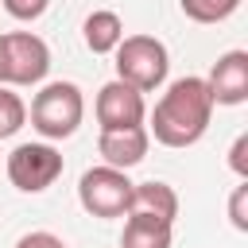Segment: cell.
Wrapping results in <instances>:
<instances>
[{
	"label": "cell",
	"instance_id": "obj_14",
	"mask_svg": "<svg viewBox=\"0 0 248 248\" xmlns=\"http://www.w3.org/2000/svg\"><path fill=\"white\" fill-rule=\"evenodd\" d=\"M23 120H27V105H23V97H19L12 85H0V140L16 136V132L23 128Z\"/></svg>",
	"mask_w": 248,
	"mask_h": 248
},
{
	"label": "cell",
	"instance_id": "obj_12",
	"mask_svg": "<svg viewBox=\"0 0 248 248\" xmlns=\"http://www.w3.org/2000/svg\"><path fill=\"white\" fill-rule=\"evenodd\" d=\"M81 39H85V46H89L93 54H112L116 43L124 39V19H120L116 12H108V8L89 12L85 23H81Z\"/></svg>",
	"mask_w": 248,
	"mask_h": 248
},
{
	"label": "cell",
	"instance_id": "obj_2",
	"mask_svg": "<svg viewBox=\"0 0 248 248\" xmlns=\"http://www.w3.org/2000/svg\"><path fill=\"white\" fill-rule=\"evenodd\" d=\"M85 116V97L74 81H50L31 101V128L43 140H66Z\"/></svg>",
	"mask_w": 248,
	"mask_h": 248
},
{
	"label": "cell",
	"instance_id": "obj_15",
	"mask_svg": "<svg viewBox=\"0 0 248 248\" xmlns=\"http://www.w3.org/2000/svg\"><path fill=\"white\" fill-rule=\"evenodd\" d=\"M0 8H4L12 19H23V23H31V19H39V16L50 8V0H0Z\"/></svg>",
	"mask_w": 248,
	"mask_h": 248
},
{
	"label": "cell",
	"instance_id": "obj_16",
	"mask_svg": "<svg viewBox=\"0 0 248 248\" xmlns=\"http://www.w3.org/2000/svg\"><path fill=\"white\" fill-rule=\"evenodd\" d=\"M229 221H232V229L248 232V182H240L232 190V198H229Z\"/></svg>",
	"mask_w": 248,
	"mask_h": 248
},
{
	"label": "cell",
	"instance_id": "obj_4",
	"mask_svg": "<svg viewBox=\"0 0 248 248\" xmlns=\"http://www.w3.org/2000/svg\"><path fill=\"white\" fill-rule=\"evenodd\" d=\"M50 70V46L31 31L0 35V81L4 85H39Z\"/></svg>",
	"mask_w": 248,
	"mask_h": 248
},
{
	"label": "cell",
	"instance_id": "obj_13",
	"mask_svg": "<svg viewBox=\"0 0 248 248\" xmlns=\"http://www.w3.org/2000/svg\"><path fill=\"white\" fill-rule=\"evenodd\" d=\"M178 4H182V16L194 23H221L240 8V0H178Z\"/></svg>",
	"mask_w": 248,
	"mask_h": 248
},
{
	"label": "cell",
	"instance_id": "obj_8",
	"mask_svg": "<svg viewBox=\"0 0 248 248\" xmlns=\"http://www.w3.org/2000/svg\"><path fill=\"white\" fill-rule=\"evenodd\" d=\"M205 85H209L213 105H244L248 101V54L244 50H225L213 62Z\"/></svg>",
	"mask_w": 248,
	"mask_h": 248
},
{
	"label": "cell",
	"instance_id": "obj_11",
	"mask_svg": "<svg viewBox=\"0 0 248 248\" xmlns=\"http://www.w3.org/2000/svg\"><path fill=\"white\" fill-rule=\"evenodd\" d=\"M128 213H147V217H163V221H174L178 217V194L151 178V182H132V198H128Z\"/></svg>",
	"mask_w": 248,
	"mask_h": 248
},
{
	"label": "cell",
	"instance_id": "obj_18",
	"mask_svg": "<svg viewBox=\"0 0 248 248\" xmlns=\"http://www.w3.org/2000/svg\"><path fill=\"white\" fill-rule=\"evenodd\" d=\"M16 248H66L62 244V236H54V232H23L19 240H16Z\"/></svg>",
	"mask_w": 248,
	"mask_h": 248
},
{
	"label": "cell",
	"instance_id": "obj_1",
	"mask_svg": "<svg viewBox=\"0 0 248 248\" xmlns=\"http://www.w3.org/2000/svg\"><path fill=\"white\" fill-rule=\"evenodd\" d=\"M209 116H213V97L205 78H178L155 101L147 136H155L163 147H190L205 136Z\"/></svg>",
	"mask_w": 248,
	"mask_h": 248
},
{
	"label": "cell",
	"instance_id": "obj_6",
	"mask_svg": "<svg viewBox=\"0 0 248 248\" xmlns=\"http://www.w3.org/2000/svg\"><path fill=\"white\" fill-rule=\"evenodd\" d=\"M4 170H8V178H12L16 190H23V194H43L46 186L58 182V174H62V155H58L50 143H19V147L8 155Z\"/></svg>",
	"mask_w": 248,
	"mask_h": 248
},
{
	"label": "cell",
	"instance_id": "obj_3",
	"mask_svg": "<svg viewBox=\"0 0 248 248\" xmlns=\"http://www.w3.org/2000/svg\"><path fill=\"white\" fill-rule=\"evenodd\" d=\"M112 54H116V78L128 81L132 89L151 93V89H159L167 81L170 54L155 35H124Z\"/></svg>",
	"mask_w": 248,
	"mask_h": 248
},
{
	"label": "cell",
	"instance_id": "obj_5",
	"mask_svg": "<svg viewBox=\"0 0 248 248\" xmlns=\"http://www.w3.org/2000/svg\"><path fill=\"white\" fill-rule=\"evenodd\" d=\"M132 198V178L116 167H89L78 178V202L93 217H124Z\"/></svg>",
	"mask_w": 248,
	"mask_h": 248
},
{
	"label": "cell",
	"instance_id": "obj_10",
	"mask_svg": "<svg viewBox=\"0 0 248 248\" xmlns=\"http://www.w3.org/2000/svg\"><path fill=\"white\" fill-rule=\"evenodd\" d=\"M124 232H120V248H170L174 240V221L163 217H147V213H124Z\"/></svg>",
	"mask_w": 248,
	"mask_h": 248
},
{
	"label": "cell",
	"instance_id": "obj_17",
	"mask_svg": "<svg viewBox=\"0 0 248 248\" xmlns=\"http://www.w3.org/2000/svg\"><path fill=\"white\" fill-rule=\"evenodd\" d=\"M229 167H232L240 178H248V132H240V136L232 140V147H229Z\"/></svg>",
	"mask_w": 248,
	"mask_h": 248
},
{
	"label": "cell",
	"instance_id": "obj_7",
	"mask_svg": "<svg viewBox=\"0 0 248 248\" xmlns=\"http://www.w3.org/2000/svg\"><path fill=\"white\" fill-rule=\"evenodd\" d=\"M147 120V105H143V93L132 89L128 81H108L101 85L97 93V124L101 132H116V128H136Z\"/></svg>",
	"mask_w": 248,
	"mask_h": 248
},
{
	"label": "cell",
	"instance_id": "obj_9",
	"mask_svg": "<svg viewBox=\"0 0 248 248\" xmlns=\"http://www.w3.org/2000/svg\"><path fill=\"white\" fill-rule=\"evenodd\" d=\"M147 143H151V136H147L143 124H136V128H116V132H101V136H97L101 159H105L108 167H116V170H128V167L143 163Z\"/></svg>",
	"mask_w": 248,
	"mask_h": 248
}]
</instances>
